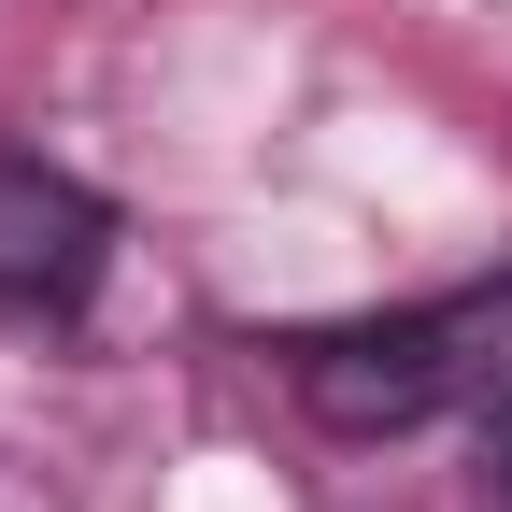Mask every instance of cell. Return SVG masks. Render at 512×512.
Masks as SVG:
<instances>
[{"label":"cell","instance_id":"obj_3","mask_svg":"<svg viewBox=\"0 0 512 512\" xmlns=\"http://www.w3.org/2000/svg\"><path fill=\"white\" fill-rule=\"evenodd\" d=\"M470 512H512V413H484V456H470Z\"/></svg>","mask_w":512,"mask_h":512},{"label":"cell","instance_id":"obj_2","mask_svg":"<svg viewBox=\"0 0 512 512\" xmlns=\"http://www.w3.org/2000/svg\"><path fill=\"white\" fill-rule=\"evenodd\" d=\"M100 256H114V214L86 200L72 171L0 157V328H57V313H86Z\"/></svg>","mask_w":512,"mask_h":512},{"label":"cell","instance_id":"obj_1","mask_svg":"<svg viewBox=\"0 0 512 512\" xmlns=\"http://www.w3.org/2000/svg\"><path fill=\"white\" fill-rule=\"evenodd\" d=\"M498 399H512V271L299 342V413L342 441H399L427 413H498Z\"/></svg>","mask_w":512,"mask_h":512}]
</instances>
